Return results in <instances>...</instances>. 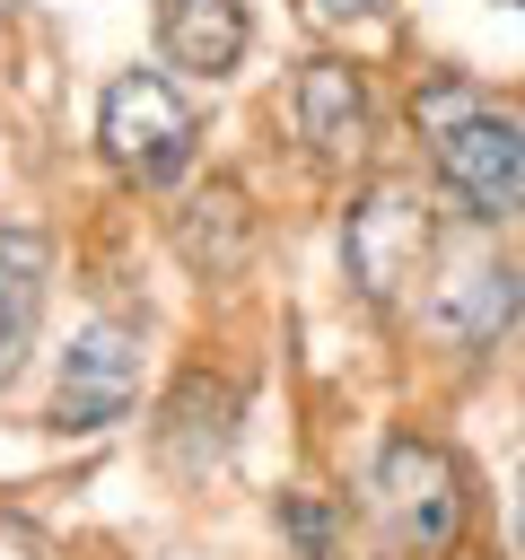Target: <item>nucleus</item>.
Listing matches in <instances>:
<instances>
[{
	"label": "nucleus",
	"mask_w": 525,
	"mask_h": 560,
	"mask_svg": "<svg viewBox=\"0 0 525 560\" xmlns=\"http://www.w3.org/2000/svg\"><path fill=\"white\" fill-rule=\"evenodd\" d=\"M429 245H438V228H429V192H420V184L385 175V184H368V192L350 201L341 262H350V289H359L368 306H402V289L420 280Z\"/></svg>",
	"instance_id": "4"
},
{
	"label": "nucleus",
	"mask_w": 525,
	"mask_h": 560,
	"mask_svg": "<svg viewBox=\"0 0 525 560\" xmlns=\"http://www.w3.org/2000/svg\"><path fill=\"white\" fill-rule=\"evenodd\" d=\"M411 122H420V140L438 158V184L464 201L472 228L525 210V122L508 105H490L472 79H429Z\"/></svg>",
	"instance_id": "1"
},
{
	"label": "nucleus",
	"mask_w": 525,
	"mask_h": 560,
	"mask_svg": "<svg viewBox=\"0 0 525 560\" xmlns=\"http://www.w3.org/2000/svg\"><path fill=\"white\" fill-rule=\"evenodd\" d=\"M140 402V332L131 324H88L61 350V385H52V429H114Z\"/></svg>",
	"instance_id": "6"
},
{
	"label": "nucleus",
	"mask_w": 525,
	"mask_h": 560,
	"mask_svg": "<svg viewBox=\"0 0 525 560\" xmlns=\"http://www.w3.org/2000/svg\"><path fill=\"white\" fill-rule=\"evenodd\" d=\"M516 298H525V271L508 262V254H490V245H455L446 262H438V280H429V298H420V324H429V341L438 350H481V341H499L508 332V315H516Z\"/></svg>",
	"instance_id": "5"
},
{
	"label": "nucleus",
	"mask_w": 525,
	"mask_h": 560,
	"mask_svg": "<svg viewBox=\"0 0 525 560\" xmlns=\"http://www.w3.org/2000/svg\"><path fill=\"white\" fill-rule=\"evenodd\" d=\"M298 131H306V149H315L324 166H359V158H368L376 114H368V88H359L350 61L315 52V61L298 70Z\"/></svg>",
	"instance_id": "7"
},
{
	"label": "nucleus",
	"mask_w": 525,
	"mask_h": 560,
	"mask_svg": "<svg viewBox=\"0 0 525 560\" xmlns=\"http://www.w3.org/2000/svg\"><path fill=\"white\" fill-rule=\"evenodd\" d=\"M368 508L394 560H438L464 534V472L438 438H385L368 472Z\"/></svg>",
	"instance_id": "2"
},
{
	"label": "nucleus",
	"mask_w": 525,
	"mask_h": 560,
	"mask_svg": "<svg viewBox=\"0 0 525 560\" xmlns=\"http://www.w3.org/2000/svg\"><path fill=\"white\" fill-rule=\"evenodd\" d=\"M280 525H289L298 560H332V516H324V499H280Z\"/></svg>",
	"instance_id": "11"
},
{
	"label": "nucleus",
	"mask_w": 525,
	"mask_h": 560,
	"mask_svg": "<svg viewBox=\"0 0 525 560\" xmlns=\"http://www.w3.org/2000/svg\"><path fill=\"white\" fill-rule=\"evenodd\" d=\"M306 9H315V18H376L385 0H306Z\"/></svg>",
	"instance_id": "12"
},
{
	"label": "nucleus",
	"mask_w": 525,
	"mask_h": 560,
	"mask_svg": "<svg viewBox=\"0 0 525 560\" xmlns=\"http://www.w3.org/2000/svg\"><path fill=\"white\" fill-rule=\"evenodd\" d=\"M516 542H525V472H516Z\"/></svg>",
	"instance_id": "13"
},
{
	"label": "nucleus",
	"mask_w": 525,
	"mask_h": 560,
	"mask_svg": "<svg viewBox=\"0 0 525 560\" xmlns=\"http://www.w3.org/2000/svg\"><path fill=\"white\" fill-rule=\"evenodd\" d=\"M0 9H9V0H0Z\"/></svg>",
	"instance_id": "14"
},
{
	"label": "nucleus",
	"mask_w": 525,
	"mask_h": 560,
	"mask_svg": "<svg viewBox=\"0 0 525 560\" xmlns=\"http://www.w3.org/2000/svg\"><path fill=\"white\" fill-rule=\"evenodd\" d=\"M158 52L175 70H201V79L236 70V52H245V0H158Z\"/></svg>",
	"instance_id": "8"
},
{
	"label": "nucleus",
	"mask_w": 525,
	"mask_h": 560,
	"mask_svg": "<svg viewBox=\"0 0 525 560\" xmlns=\"http://www.w3.org/2000/svg\"><path fill=\"white\" fill-rule=\"evenodd\" d=\"M44 271H52V254H44V236L35 228H9L0 236V385L26 368V350H35V324H44Z\"/></svg>",
	"instance_id": "9"
},
{
	"label": "nucleus",
	"mask_w": 525,
	"mask_h": 560,
	"mask_svg": "<svg viewBox=\"0 0 525 560\" xmlns=\"http://www.w3.org/2000/svg\"><path fill=\"white\" fill-rule=\"evenodd\" d=\"M175 245H184V262H192V271L228 280V271L245 262V245H254V210H245V192H236V184L192 192V201L175 210Z\"/></svg>",
	"instance_id": "10"
},
{
	"label": "nucleus",
	"mask_w": 525,
	"mask_h": 560,
	"mask_svg": "<svg viewBox=\"0 0 525 560\" xmlns=\"http://www.w3.org/2000/svg\"><path fill=\"white\" fill-rule=\"evenodd\" d=\"M96 149H105V166L122 175V184H175L184 166H192V149H201V114L184 105V88L175 79H158V70H122V79H105V96H96Z\"/></svg>",
	"instance_id": "3"
}]
</instances>
